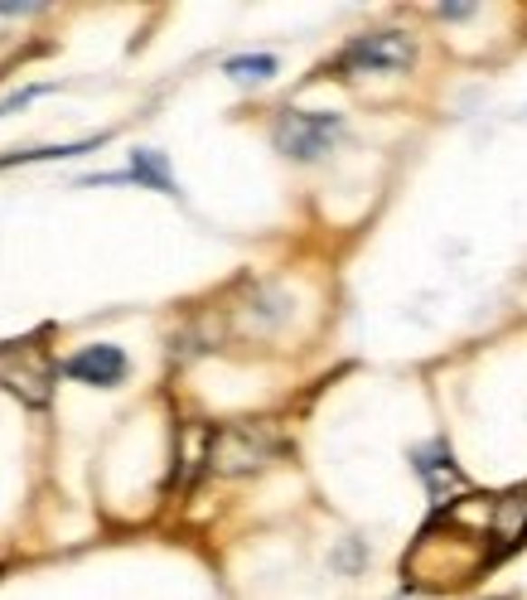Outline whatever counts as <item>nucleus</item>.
Listing matches in <instances>:
<instances>
[{
    "label": "nucleus",
    "mask_w": 527,
    "mask_h": 600,
    "mask_svg": "<svg viewBox=\"0 0 527 600\" xmlns=\"http://www.w3.org/2000/svg\"><path fill=\"white\" fill-rule=\"evenodd\" d=\"M30 15H44V5H0V20H30Z\"/></svg>",
    "instance_id": "obj_10"
},
{
    "label": "nucleus",
    "mask_w": 527,
    "mask_h": 600,
    "mask_svg": "<svg viewBox=\"0 0 527 600\" xmlns=\"http://www.w3.org/2000/svg\"><path fill=\"white\" fill-rule=\"evenodd\" d=\"M416 59V44L411 34H397V30H378V34H358L349 49L339 53V73H401L411 68Z\"/></svg>",
    "instance_id": "obj_3"
},
{
    "label": "nucleus",
    "mask_w": 527,
    "mask_h": 600,
    "mask_svg": "<svg viewBox=\"0 0 527 600\" xmlns=\"http://www.w3.org/2000/svg\"><path fill=\"white\" fill-rule=\"evenodd\" d=\"M49 88H24V92H15V97H5V102H0V117H5V111H20L24 102H34V97H44Z\"/></svg>",
    "instance_id": "obj_9"
},
{
    "label": "nucleus",
    "mask_w": 527,
    "mask_h": 600,
    "mask_svg": "<svg viewBox=\"0 0 527 600\" xmlns=\"http://www.w3.org/2000/svg\"><path fill=\"white\" fill-rule=\"evenodd\" d=\"M411 465H416V474H421L426 484H431V494H440V474H446L450 484H460V490H465V474L455 470V460H450V445H446V441H431V445H421Z\"/></svg>",
    "instance_id": "obj_6"
},
{
    "label": "nucleus",
    "mask_w": 527,
    "mask_h": 600,
    "mask_svg": "<svg viewBox=\"0 0 527 600\" xmlns=\"http://www.w3.org/2000/svg\"><path fill=\"white\" fill-rule=\"evenodd\" d=\"M131 185H146V189H160V194H179L174 175H170V160L160 150H131V170H127Z\"/></svg>",
    "instance_id": "obj_7"
},
{
    "label": "nucleus",
    "mask_w": 527,
    "mask_h": 600,
    "mask_svg": "<svg viewBox=\"0 0 527 600\" xmlns=\"http://www.w3.org/2000/svg\"><path fill=\"white\" fill-rule=\"evenodd\" d=\"M276 451H281V436L267 422H238L208 436V460L223 474H252L261 465H271Z\"/></svg>",
    "instance_id": "obj_1"
},
{
    "label": "nucleus",
    "mask_w": 527,
    "mask_h": 600,
    "mask_svg": "<svg viewBox=\"0 0 527 600\" xmlns=\"http://www.w3.org/2000/svg\"><path fill=\"white\" fill-rule=\"evenodd\" d=\"M127 354H121L117 344H88V348H78L73 358L63 364V373L73 383H88V387H117L121 378H127Z\"/></svg>",
    "instance_id": "obj_4"
},
{
    "label": "nucleus",
    "mask_w": 527,
    "mask_h": 600,
    "mask_svg": "<svg viewBox=\"0 0 527 600\" xmlns=\"http://www.w3.org/2000/svg\"><path fill=\"white\" fill-rule=\"evenodd\" d=\"M223 73L232 82H267V78H276V59L271 53H238V59L223 63Z\"/></svg>",
    "instance_id": "obj_8"
},
{
    "label": "nucleus",
    "mask_w": 527,
    "mask_h": 600,
    "mask_svg": "<svg viewBox=\"0 0 527 600\" xmlns=\"http://www.w3.org/2000/svg\"><path fill=\"white\" fill-rule=\"evenodd\" d=\"M49 378H53V368L44 364V358H34L30 354V368H5V387L10 393H20L24 402H30V407H44L49 402Z\"/></svg>",
    "instance_id": "obj_5"
},
{
    "label": "nucleus",
    "mask_w": 527,
    "mask_h": 600,
    "mask_svg": "<svg viewBox=\"0 0 527 600\" xmlns=\"http://www.w3.org/2000/svg\"><path fill=\"white\" fill-rule=\"evenodd\" d=\"M436 15L440 20H469V15H475V5H436Z\"/></svg>",
    "instance_id": "obj_11"
},
{
    "label": "nucleus",
    "mask_w": 527,
    "mask_h": 600,
    "mask_svg": "<svg viewBox=\"0 0 527 600\" xmlns=\"http://www.w3.org/2000/svg\"><path fill=\"white\" fill-rule=\"evenodd\" d=\"M339 136H343L339 111H286V117L276 121V146H281L290 160H325Z\"/></svg>",
    "instance_id": "obj_2"
}]
</instances>
